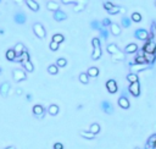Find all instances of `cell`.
<instances>
[{"label": "cell", "instance_id": "46", "mask_svg": "<svg viewBox=\"0 0 156 149\" xmlns=\"http://www.w3.org/2000/svg\"><path fill=\"white\" fill-rule=\"evenodd\" d=\"M54 149H64V145H62V143H55L54 144Z\"/></svg>", "mask_w": 156, "mask_h": 149}, {"label": "cell", "instance_id": "39", "mask_svg": "<svg viewBox=\"0 0 156 149\" xmlns=\"http://www.w3.org/2000/svg\"><path fill=\"white\" fill-rule=\"evenodd\" d=\"M99 32H100V37L103 38L104 40H107V38H108V32H107V30L101 28V30H99Z\"/></svg>", "mask_w": 156, "mask_h": 149}, {"label": "cell", "instance_id": "35", "mask_svg": "<svg viewBox=\"0 0 156 149\" xmlns=\"http://www.w3.org/2000/svg\"><path fill=\"white\" fill-rule=\"evenodd\" d=\"M127 79H128V82H131V83L138 82V74H134V73H128V74H127Z\"/></svg>", "mask_w": 156, "mask_h": 149}, {"label": "cell", "instance_id": "15", "mask_svg": "<svg viewBox=\"0 0 156 149\" xmlns=\"http://www.w3.org/2000/svg\"><path fill=\"white\" fill-rule=\"evenodd\" d=\"M155 143H156V133L151 134V136L149 137V139H148V142H146L145 147L150 148V149H155Z\"/></svg>", "mask_w": 156, "mask_h": 149}, {"label": "cell", "instance_id": "13", "mask_svg": "<svg viewBox=\"0 0 156 149\" xmlns=\"http://www.w3.org/2000/svg\"><path fill=\"white\" fill-rule=\"evenodd\" d=\"M13 51H15V55H16V58L18 56L20 58V55H21V54L26 50V48H24V45L22 44V43H17L16 45H15V48L12 49Z\"/></svg>", "mask_w": 156, "mask_h": 149}, {"label": "cell", "instance_id": "7", "mask_svg": "<svg viewBox=\"0 0 156 149\" xmlns=\"http://www.w3.org/2000/svg\"><path fill=\"white\" fill-rule=\"evenodd\" d=\"M12 77H13V79H15L16 82H21V81H23V79L27 78L26 72L22 71V70H20V69L12 71Z\"/></svg>", "mask_w": 156, "mask_h": 149}, {"label": "cell", "instance_id": "31", "mask_svg": "<svg viewBox=\"0 0 156 149\" xmlns=\"http://www.w3.org/2000/svg\"><path fill=\"white\" fill-rule=\"evenodd\" d=\"M48 111H49V114H50V115H52V116H55V115H57V112H59V106H57L56 104H52V105H50V106H49Z\"/></svg>", "mask_w": 156, "mask_h": 149}, {"label": "cell", "instance_id": "16", "mask_svg": "<svg viewBox=\"0 0 156 149\" xmlns=\"http://www.w3.org/2000/svg\"><path fill=\"white\" fill-rule=\"evenodd\" d=\"M144 58L146 60V64L150 65V66L156 61V54H146V53H144Z\"/></svg>", "mask_w": 156, "mask_h": 149}, {"label": "cell", "instance_id": "25", "mask_svg": "<svg viewBox=\"0 0 156 149\" xmlns=\"http://www.w3.org/2000/svg\"><path fill=\"white\" fill-rule=\"evenodd\" d=\"M46 8H48V10H50V11H57V10H60L59 9V4L57 3H55V1H49L48 4H46Z\"/></svg>", "mask_w": 156, "mask_h": 149}, {"label": "cell", "instance_id": "24", "mask_svg": "<svg viewBox=\"0 0 156 149\" xmlns=\"http://www.w3.org/2000/svg\"><path fill=\"white\" fill-rule=\"evenodd\" d=\"M85 6H87V1H79V3H76V6H74L73 10L76 12H80L85 9Z\"/></svg>", "mask_w": 156, "mask_h": 149}, {"label": "cell", "instance_id": "4", "mask_svg": "<svg viewBox=\"0 0 156 149\" xmlns=\"http://www.w3.org/2000/svg\"><path fill=\"white\" fill-rule=\"evenodd\" d=\"M33 31H34V33H36V36L38 37V38H45V36H46V33H45V30H44V27H43V25L42 23H34L33 25Z\"/></svg>", "mask_w": 156, "mask_h": 149}, {"label": "cell", "instance_id": "6", "mask_svg": "<svg viewBox=\"0 0 156 149\" xmlns=\"http://www.w3.org/2000/svg\"><path fill=\"white\" fill-rule=\"evenodd\" d=\"M128 92H129L133 97H139L140 96V84H139V82L131 83L129 87H128Z\"/></svg>", "mask_w": 156, "mask_h": 149}, {"label": "cell", "instance_id": "44", "mask_svg": "<svg viewBox=\"0 0 156 149\" xmlns=\"http://www.w3.org/2000/svg\"><path fill=\"white\" fill-rule=\"evenodd\" d=\"M110 25H111V20L110 18H104L103 22H101V26H104V27H107Z\"/></svg>", "mask_w": 156, "mask_h": 149}, {"label": "cell", "instance_id": "50", "mask_svg": "<svg viewBox=\"0 0 156 149\" xmlns=\"http://www.w3.org/2000/svg\"><path fill=\"white\" fill-rule=\"evenodd\" d=\"M4 149H16L15 147H6V148H4Z\"/></svg>", "mask_w": 156, "mask_h": 149}, {"label": "cell", "instance_id": "22", "mask_svg": "<svg viewBox=\"0 0 156 149\" xmlns=\"http://www.w3.org/2000/svg\"><path fill=\"white\" fill-rule=\"evenodd\" d=\"M85 73L88 74V77H97L99 76V69L98 67H89Z\"/></svg>", "mask_w": 156, "mask_h": 149}, {"label": "cell", "instance_id": "43", "mask_svg": "<svg viewBox=\"0 0 156 149\" xmlns=\"http://www.w3.org/2000/svg\"><path fill=\"white\" fill-rule=\"evenodd\" d=\"M113 6H115V4H112L111 1H105V3H104V8H105L107 11H108V10H111V9L113 8Z\"/></svg>", "mask_w": 156, "mask_h": 149}, {"label": "cell", "instance_id": "5", "mask_svg": "<svg viewBox=\"0 0 156 149\" xmlns=\"http://www.w3.org/2000/svg\"><path fill=\"white\" fill-rule=\"evenodd\" d=\"M134 37L139 39V40H148L150 34H149V32L146 30H143V28H139L134 32Z\"/></svg>", "mask_w": 156, "mask_h": 149}, {"label": "cell", "instance_id": "40", "mask_svg": "<svg viewBox=\"0 0 156 149\" xmlns=\"http://www.w3.org/2000/svg\"><path fill=\"white\" fill-rule=\"evenodd\" d=\"M66 65H67L66 59H64V58L57 59V61H56V66H57V67H65Z\"/></svg>", "mask_w": 156, "mask_h": 149}, {"label": "cell", "instance_id": "52", "mask_svg": "<svg viewBox=\"0 0 156 149\" xmlns=\"http://www.w3.org/2000/svg\"><path fill=\"white\" fill-rule=\"evenodd\" d=\"M145 149H150V148H148V147H145Z\"/></svg>", "mask_w": 156, "mask_h": 149}, {"label": "cell", "instance_id": "9", "mask_svg": "<svg viewBox=\"0 0 156 149\" xmlns=\"http://www.w3.org/2000/svg\"><path fill=\"white\" fill-rule=\"evenodd\" d=\"M33 114H34V116L38 117V119H43L44 115H45V110L42 105H34L33 106Z\"/></svg>", "mask_w": 156, "mask_h": 149}, {"label": "cell", "instance_id": "41", "mask_svg": "<svg viewBox=\"0 0 156 149\" xmlns=\"http://www.w3.org/2000/svg\"><path fill=\"white\" fill-rule=\"evenodd\" d=\"M20 59H21V63L22 61H28V60H29V54L27 53V50H24L21 55H20Z\"/></svg>", "mask_w": 156, "mask_h": 149}, {"label": "cell", "instance_id": "18", "mask_svg": "<svg viewBox=\"0 0 156 149\" xmlns=\"http://www.w3.org/2000/svg\"><path fill=\"white\" fill-rule=\"evenodd\" d=\"M106 50H107V53H110L111 55H113V54H116V53L120 51V48L115 43H111V44H108L106 46Z\"/></svg>", "mask_w": 156, "mask_h": 149}, {"label": "cell", "instance_id": "49", "mask_svg": "<svg viewBox=\"0 0 156 149\" xmlns=\"http://www.w3.org/2000/svg\"><path fill=\"white\" fill-rule=\"evenodd\" d=\"M62 4H72V1H66V0H64Z\"/></svg>", "mask_w": 156, "mask_h": 149}, {"label": "cell", "instance_id": "42", "mask_svg": "<svg viewBox=\"0 0 156 149\" xmlns=\"http://www.w3.org/2000/svg\"><path fill=\"white\" fill-rule=\"evenodd\" d=\"M122 9L120 8V6H116V5H115L113 6V8L111 9V10H108V13H111V15H115V13H117V12H120Z\"/></svg>", "mask_w": 156, "mask_h": 149}, {"label": "cell", "instance_id": "29", "mask_svg": "<svg viewBox=\"0 0 156 149\" xmlns=\"http://www.w3.org/2000/svg\"><path fill=\"white\" fill-rule=\"evenodd\" d=\"M64 40H65V37H64L62 34H60V33H57V34H54V36H52V42H55V43H57V44L62 43Z\"/></svg>", "mask_w": 156, "mask_h": 149}, {"label": "cell", "instance_id": "11", "mask_svg": "<svg viewBox=\"0 0 156 149\" xmlns=\"http://www.w3.org/2000/svg\"><path fill=\"white\" fill-rule=\"evenodd\" d=\"M9 91H10V83L9 82H4L0 84V94H1V97L6 98L9 94Z\"/></svg>", "mask_w": 156, "mask_h": 149}, {"label": "cell", "instance_id": "10", "mask_svg": "<svg viewBox=\"0 0 156 149\" xmlns=\"http://www.w3.org/2000/svg\"><path fill=\"white\" fill-rule=\"evenodd\" d=\"M100 106H101V109L104 110V112H106V114H108V115H111V114L113 112V106H112V104L110 103V101H106V100L101 101Z\"/></svg>", "mask_w": 156, "mask_h": 149}, {"label": "cell", "instance_id": "37", "mask_svg": "<svg viewBox=\"0 0 156 149\" xmlns=\"http://www.w3.org/2000/svg\"><path fill=\"white\" fill-rule=\"evenodd\" d=\"M90 27L93 30H101V22H99V21H97V20H94V21H92L90 22Z\"/></svg>", "mask_w": 156, "mask_h": 149}, {"label": "cell", "instance_id": "54", "mask_svg": "<svg viewBox=\"0 0 156 149\" xmlns=\"http://www.w3.org/2000/svg\"><path fill=\"white\" fill-rule=\"evenodd\" d=\"M155 5H156V0H155Z\"/></svg>", "mask_w": 156, "mask_h": 149}, {"label": "cell", "instance_id": "28", "mask_svg": "<svg viewBox=\"0 0 156 149\" xmlns=\"http://www.w3.org/2000/svg\"><path fill=\"white\" fill-rule=\"evenodd\" d=\"M89 132L93 133L94 136H95V134H98V133L100 132V126H99V124H92V126H90V128H89Z\"/></svg>", "mask_w": 156, "mask_h": 149}, {"label": "cell", "instance_id": "14", "mask_svg": "<svg viewBox=\"0 0 156 149\" xmlns=\"http://www.w3.org/2000/svg\"><path fill=\"white\" fill-rule=\"evenodd\" d=\"M118 105L122 108V109H128V108H129V105H131L129 99H128V98H123V97H120V99H118Z\"/></svg>", "mask_w": 156, "mask_h": 149}, {"label": "cell", "instance_id": "30", "mask_svg": "<svg viewBox=\"0 0 156 149\" xmlns=\"http://www.w3.org/2000/svg\"><path fill=\"white\" fill-rule=\"evenodd\" d=\"M22 65L28 72H33V70H34V66H33V64L29 61V60L28 61H22Z\"/></svg>", "mask_w": 156, "mask_h": 149}, {"label": "cell", "instance_id": "1", "mask_svg": "<svg viewBox=\"0 0 156 149\" xmlns=\"http://www.w3.org/2000/svg\"><path fill=\"white\" fill-rule=\"evenodd\" d=\"M93 46H94V51L92 54V59L93 60H98L101 56V48H100V39L99 38H94L92 40Z\"/></svg>", "mask_w": 156, "mask_h": 149}, {"label": "cell", "instance_id": "12", "mask_svg": "<svg viewBox=\"0 0 156 149\" xmlns=\"http://www.w3.org/2000/svg\"><path fill=\"white\" fill-rule=\"evenodd\" d=\"M67 18V13L64 12V11H61V10H57L54 12V20L55 21H65V20Z\"/></svg>", "mask_w": 156, "mask_h": 149}, {"label": "cell", "instance_id": "17", "mask_svg": "<svg viewBox=\"0 0 156 149\" xmlns=\"http://www.w3.org/2000/svg\"><path fill=\"white\" fill-rule=\"evenodd\" d=\"M110 28H111V33H112L113 36H120V34H121V27H120L117 23L111 22Z\"/></svg>", "mask_w": 156, "mask_h": 149}, {"label": "cell", "instance_id": "2", "mask_svg": "<svg viewBox=\"0 0 156 149\" xmlns=\"http://www.w3.org/2000/svg\"><path fill=\"white\" fill-rule=\"evenodd\" d=\"M149 67H151L150 65L148 64H144V65H140V64H134V63H129V70H131V73H134L137 74V72H140V71H144Z\"/></svg>", "mask_w": 156, "mask_h": 149}, {"label": "cell", "instance_id": "8", "mask_svg": "<svg viewBox=\"0 0 156 149\" xmlns=\"http://www.w3.org/2000/svg\"><path fill=\"white\" fill-rule=\"evenodd\" d=\"M106 88H107V92L108 93H116L117 89H118V87H117V82L115 79H108L107 82H106Z\"/></svg>", "mask_w": 156, "mask_h": 149}, {"label": "cell", "instance_id": "21", "mask_svg": "<svg viewBox=\"0 0 156 149\" xmlns=\"http://www.w3.org/2000/svg\"><path fill=\"white\" fill-rule=\"evenodd\" d=\"M26 4L28 5V8L33 11H38L39 10V4L34 0H26Z\"/></svg>", "mask_w": 156, "mask_h": 149}, {"label": "cell", "instance_id": "26", "mask_svg": "<svg viewBox=\"0 0 156 149\" xmlns=\"http://www.w3.org/2000/svg\"><path fill=\"white\" fill-rule=\"evenodd\" d=\"M121 25H122V27H125V28H128V27H131V25H132L131 18H129V17H127V16L122 17V20H121Z\"/></svg>", "mask_w": 156, "mask_h": 149}, {"label": "cell", "instance_id": "55", "mask_svg": "<svg viewBox=\"0 0 156 149\" xmlns=\"http://www.w3.org/2000/svg\"><path fill=\"white\" fill-rule=\"evenodd\" d=\"M155 148H156V143H155Z\"/></svg>", "mask_w": 156, "mask_h": 149}, {"label": "cell", "instance_id": "27", "mask_svg": "<svg viewBox=\"0 0 156 149\" xmlns=\"http://www.w3.org/2000/svg\"><path fill=\"white\" fill-rule=\"evenodd\" d=\"M79 136H82L83 138H85V139H94L95 138V136H94L93 133H90L89 131H79Z\"/></svg>", "mask_w": 156, "mask_h": 149}, {"label": "cell", "instance_id": "33", "mask_svg": "<svg viewBox=\"0 0 156 149\" xmlns=\"http://www.w3.org/2000/svg\"><path fill=\"white\" fill-rule=\"evenodd\" d=\"M79 81L83 84H87V83H89V77H88V74L85 72H82V73H79Z\"/></svg>", "mask_w": 156, "mask_h": 149}, {"label": "cell", "instance_id": "23", "mask_svg": "<svg viewBox=\"0 0 156 149\" xmlns=\"http://www.w3.org/2000/svg\"><path fill=\"white\" fill-rule=\"evenodd\" d=\"M15 22L18 23V25H22L26 22V15L22 12H20V13H16L15 15Z\"/></svg>", "mask_w": 156, "mask_h": 149}, {"label": "cell", "instance_id": "45", "mask_svg": "<svg viewBox=\"0 0 156 149\" xmlns=\"http://www.w3.org/2000/svg\"><path fill=\"white\" fill-rule=\"evenodd\" d=\"M59 45H60V44H57V43H55V42H51V43H50V49H51L52 51H55V50L59 49Z\"/></svg>", "mask_w": 156, "mask_h": 149}, {"label": "cell", "instance_id": "19", "mask_svg": "<svg viewBox=\"0 0 156 149\" xmlns=\"http://www.w3.org/2000/svg\"><path fill=\"white\" fill-rule=\"evenodd\" d=\"M125 59H126L125 53H122L121 50L112 55V61H125Z\"/></svg>", "mask_w": 156, "mask_h": 149}, {"label": "cell", "instance_id": "32", "mask_svg": "<svg viewBox=\"0 0 156 149\" xmlns=\"http://www.w3.org/2000/svg\"><path fill=\"white\" fill-rule=\"evenodd\" d=\"M150 38H151V40L154 43H156V22L155 21L151 23V36H150Z\"/></svg>", "mask_w": 156, "mask_h": 149}, {"label": "cell", "instance_id": "3", "mask_svg": "<svg viewBox=\"0 0 156 149\" xmlns=\"http://www.w3.org/2000/svg\"><path fill=\"white\" fill-rule=\"evenodd\" d=\"M143 51L146 54H156V44L151 40V38L149 37V39L146 40V43L144 44Z\"/></svg>", "mask_w": 156, "mask_h": 149}, {"label": "cell", "instance_id": "51", "mask_svg": "<svg viewBox=\"0 0 156 149\" xmlns=\"http://www.w3.org/2000/svg\"><path fill=\"white\" fill-rule=\"evenodd\" d=\"M134 149H140V148H138V147H135V148H134Z\"/></svg>", "mask_w": 156, "mask_h": 149}, {"label": "cell", "instance_id": "47", "mask_svg": "<svg viewBox=\"0 0 156 149\" xmlns=\"http://www.w3.org/2000/svg\"><path fill=\"white\" fill-rule=\"evenodd\" d=\"M16 94L21 96V94H22V89H20V88H18V89H16Z\"/></svg>", "mask_w": 156, "mask_h": 149}, {"label": "cell", "instance_id": "38", "mask_svg": "<svg viewBox=\"0 0 156 149\" xmlns=\"http://www.w3.org/2000/svg\"><path fill=\"white\" fill-rule=\"evenodd\" d=\"M48 72H49L50 74H56V73L59 72L57 66H56V65H50V66L48 67Z\"/></svg>", "mask_w": 156, "mask_h": 149}, {"label": "cell", "instance_id": "53", "mask_svg": "<svg viewBox=\"0 0 156 149\" xmlns=\"http://www.w3.org/2000/svg\"><path fill=\"white\" fill-rule=\"evenodd\" d=\"M0 73H1V69H0Z\"/></svg>", "mask_w": 156, "mask_h": 149}, {"label": "cell", "instance_id": "34", "mask_svg": "<svg viewBox=\"0 0 156 149\" xmlns=\"http://www.w3.org/2000/svg\"><path fill=\"white\" fill-rule=\"evenodd\" d=\"M6 59H8L9 61H12V60H15V59H16L15 51H13L12 49H9L8 51H6Z\"/></svg>", "mask_w": 156, "mask_h": 149}, {"label": "cell", "instance_id": "48", "mask_svg": "<svg viewBox=\"0 0 156 149\" xmlns=\"http://www.w3.org/2000/svg\"><path fill=\"white\" fill-rule=\"evenodd\" d=\"M26 98H27V100H31L32 99V96H31V94H27Z\"/></svg>", "mask_w": 156, "mask_h": 149}, {"label": "cell", "instance_id": "20", "mask_svg": "<svg viewBox=\"0 0 156 149\" xmlns=\"http://www.w3.org/2000/svg\"><path fill=\"white\" fill-rule=\"evenodd\" d=\"M137 50H138V45L135 44V43H131V44H128V45L126 46L125 53H127V54H133V53H135Z\"/></svg>", "mask_w": 156, "mask_h": 149}, {"label": "cell", "instance_id": "36", "mask_svg": "<svg viewBox=\"0 0 156 149\" xmlns=\"http://www.w3.org/2000/svg\"><path fill=\"white\" fill-rule=\"evenodd\" d=\"M131 21L140 22V21H141V15H140L139 12H133V13H132V17H131Z\"/></svg>", "mask_w": 156, "mask_h": 149}]
</instances>
